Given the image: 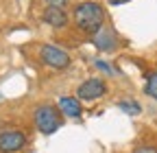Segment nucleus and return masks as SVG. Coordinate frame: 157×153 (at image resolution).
Wrapping results in <instances>:
<instances>
[{
  "mask_svg": "<svg viewBox=\"0 0 157 153\" xmlns=\"http://www.w3.org/2000/svg\"><path fill=\"white\" fill-rule=\"evenodd\" d=\"M144 92L148 94L151 99H155V101H157V72L148 74V79H146V88H144Z\"/></svg>",
  "mask_w": 157,
  "mask_h": 153,
  "instance_id": "10",
  "label": "nucleus"
},
{
  "mask_svg": "<svg viewBox=\"0 0 157 153\" xmlns=\"http://www.w3.org/2000/svg\"><path fill=\"white\" fill-rule=\"evenodd\" d=\"M42 20L52 26V29H63L70 22V15L66 13V9H57V7H46L42 13Z\"/></svg>",
  "mask_w": 157,
  "mask_h": 153,
  "instance_id": "6",
  "label": "nucleus"
},
{
  "mask_svg": "<svg viewBox=\"0 0 157 153\" xmlns=\"http://www.w3.org/2000/svg\"><path fill=\"white\" fill-rule=\"evenodd\" d=\"M107 94V83L98 76H90L76 88V99L78 101H96Z\"/></svg>",
  "mask_w": 157,
  "mask_h": 153,
  "instance_id": "4",
  "label": "nucleus"
},
{
  "mask_svg": "<svg viewBox=\"0 0 157 153\" xmlns=\"http://www.w3.org/2000/svg\"><path fill=\"white\" fill-rule=\"evenodd\" d=\"M133 153H157V147H153V144H142V147H137Z\"/></svg>",
  "mask_w": 157,
  "mask_h": 153,
  "instance_id": "13",
  "label": "nucleus"
},
{
  "mask_svg": "<svg viewBox=\"0 0 157 153\" xmlns=\"http://www.w3.org/2000/svg\"><path fill=\"white\" fill-rule=\"evenodd\" d=\"M29 142L26 133L20 129H7L0 131V153H17L20 149H24Z\"/></svg>",
  "mask_w": 157,
  "mask_h": 153,
  "instance_id": "5",
  "label": "nucleus"
},
{
  "mask_svg": "<svg viewBox=\"0 0 157 153\" xmlns=\"http://www.w3.org/2000/svg\"><path fill=\"white\" fill-rule=\"evenodd\" d=\"M94 66H96L98 70H103L105 74H113V68H111L107 61H101V59H96V61H94Z\"/></svg>",
  "mask_w": 157,
  "mask_h": 153,
  "instance_id": "11",
  "label": "nucleus"
},
{
  "mask_svg": "<svg viewBox=\"0 0 157 153\" xmlns=\"http://www.w3.org/2000/svg\"><path fill=\"white\" fill-rule=\"evenodd\" d=\"M68 2H70V0H44L46 7H57V9H63Z\"/></svg>",
  "mask_w": 157,
  "mask_h": 153,
  "instance_id": "12",
  "label": "nucleus"
},
{
  "mask_svg": "<svg viewBox=\"0 0 157 153\" xmlns=\"http://www.w3.org/2000/svg\"><path fill=\"white\" fill-rule=\"evenodd\" d=\"M111 5H120V2H127V0H109Z\"/></svg>",
  "mask_w": 157,
  "mask_h": 153,
  "instance_id": "14",
  "label": "nucleus"
},
{
  "mask_svg": "<svg viewBox=\"0 0 157 153\" xmlns=\"http://www.w3.org/2000/svg\"><path fill=\"white\" fill-rule=\"evenodd\" d=\"M118 107H120V112H124L127 116H137V114H142V105L137 103V101H131V99L120 101Z\"/></svg>",
  "mask_w": 157,
  "mask_h": 153,
  "instance_id": "9",
  "label": "nucleus"
},
{
  "mask_svg": "<svg viewBox=\"0 0 157 153\" xmlns=\"http://www.w3.org/2000/svg\"><path fill=\"white\" fill-rule=\"evenodd\" d=\"M33 123H35V127H37L39 133L50 136V133H55L59 127L63 125V116H61V112H59L57 105L44 103V105H37V107H35V112H33Z\"/></svg>",
  "mask_w": 157,
  "mask_h": 153,
  "instance_id": "2",
  "label": "nucleus"
},
{
  "mask_svg": "<svg viewBox=\"0 0 157 153\" xmlns=\"http://www.w3.org/2000/svg\"><path fill=\"white\" fill-rule=\"evenodd\" d=\"M94 44H96V48H101V50H113L116 48V37L109 31H101V33H96Z\"/></svg>",
  "mask_w": 157,
  "mask_h": 153,
  "instance_id": "8",
  "label": "nucleus"
},
{
  "mask_svg": "<svg viewBox=\"0 0 157 153\" xmlns=\"http://www.w3.org/2000/svg\"><path fill=\"white\" fill-rule=\"evenodd\" d=\"M57 107L61 112V116H66V118H81V114H83V105L76 96H61Z\"/></svg>",
  "mask_w": 157,
  "mask_h": 153,
  "instance_id": "7",
  "label": "nucleus"
},
{
  "mask_svg": "<svg viewBox=\"0 0 157 153\" xmlns=\"http://www.w3.org/2000/svg\"><path fill=\"white\" fill-rule=\"evenodd\" d=\"M72 20L74 24L87 35H96L103 31L105 24V9L98 2H81L76 5L72 11Z\"/></svg>",
  "mask_w": 157,
  "mask_h": 153,
  "instance_id": "1",
  "label": "nucleus"
},
{
  "mask_svg": "<svg viewBox=\"0 0 157 153\" xmlns=\"http://www.w3.org/2000/svg\"><path fill=\"white\" fill-rule=\"evenodd\" d=\"M39 57H42V61L46 66H50L55 70H63V68L70 66V55L55 44H44L39 48Z\"/></svg>",
  "mask_w": 157,
  "mask_h": 153,
  "instance_id": "3",
  "label": "nucleus"
}]
</instances>
